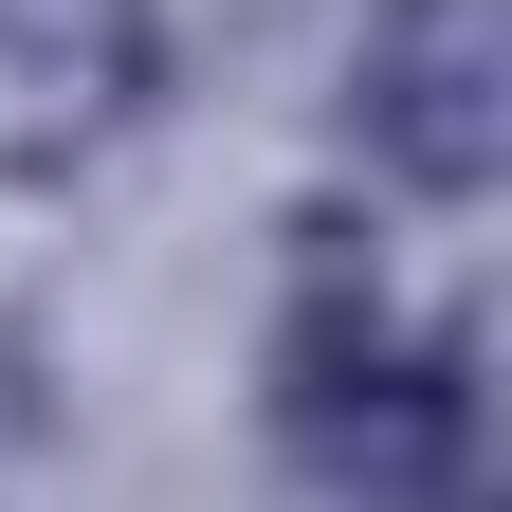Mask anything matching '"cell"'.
I'll list each match as a JSON object with an SVG mask.
<instances>
[{"label":"cell","mask_w":512,"mask_h":512,"mask_svg":"<svg viewBox=\"0 0 512 512\" xmlns=\"http://www.w3.org/2000/svg\"><path fill=\"white\" fill-rule=\"evenodd\" d=\"M275 439L348 512H476V348L421 330L348 238H311L275 311Z\"/></svg>","instance_id":"6da1fadb"},{"label":"cell","mask_w":512,"mask_h":512,"mask_svg":"<svg viewBox=\"0 0 512 512\" xmlns=\"http://www.w3.org/2000/svg\"><path fill=\"white\" fill-rule=\"evenodd\" d=\"M348 147L403 202H494V165H512V0H366Z\"/></svg>","instance_id":"7a4b0ae2"},{"label":"cell","mask_w":512,"mask_h":512,"mask_svg":"<svg viewBox=\"0 0 512 512\" xmlns=\"http://www.w3.org/2000/svg\"><path fill=\"white\" fill-rule=\"evenodd\" d=\"M165 92V19L147 0H0V183H74L110 165Z\"/></svg>","instance_id":"3957f363"}]
</instances>
